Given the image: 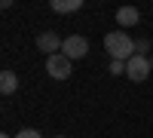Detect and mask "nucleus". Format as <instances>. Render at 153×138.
Returning a JSON list of instances; mask_svg holds the SVG:
<instances>
[{
  "mask_svg": "<svg viewBox=\"0 0 153 138\" xmlns=\"http://www.w3.org/2000/svg\"><path fill=\"white\" fill-rule=\"evenodd\" d=\"M104 49H107L110 61H129L135 55V40L126 31H110V34H104Z\"/></svg>",
  "mask_w": 153,
  "mask_h": 138,
  "instance_id": "1",
  "label": "nucleus"
},
{
  "mask_svg": "<svg viewBox=\"0 0 153 138\" xmlns=\"http://www.w3.org/2000/svg\"><path fill=\"white\" fill-rule=\"evenodd\" d=\"M61 55H68L71 61H80V58H86V55H89V40H86L83 34H71V37H65Z\"/></svg>",
  "mask_w": 153,
  "mask_h": 138,
  "instance_id": "2",
  "label": "nucleus"
},
{
  "mask_svg": "<svg viewBox=\"0 0 153 138\" xmlns=\"http://www.w3.org/2000/svg\"><path fill=\"white\" fill-rule=\"evenodd\" d=\"M150 58L147 55H132L129 61H126V77L129 80H135V83H144L147 77H150Z\"/></svg>",
  "mask_w": 153,
  "mask_h": 138,
  "instance_id": "3",
  "label": "nucleus"
},
{
  "mask_svg": "<svg viewBox=\"0 0 153 138\" xmlns=\"http://www.w3.org/2000/svg\"><path fill=\"white\" fill-rule=\"evenodd\" d=\"M46 74H49L52 80H68L71 74H74V71H71V58L61 55V52H58V55H49V58H46Z\"/></svg>",
  "mask_w": 153,
  "mask_h": 138,
  "instance_id": "4",
  "label": "nucleus"
},
{
  "mask_svg": "<svg viewBox=\"0 0 153 138\" xmlns=\"http://www.w3.org/2000/svg\"><path fill=\"white\" fill-rule=\"evenodd\" d=\"M61 46H65V40H61L55 31H43L40 37H37V49H40L46 58H49V55H58V52H61Z\"/></svg>",
  "mask_w": 153,
  "mask_h": 138,
  "instance_id": "5",
  "label": "nucleus"
},
{
  "mask_svg": "<svg viewBox=\"0 0 153 138\" xmlns=\"http://www.w3.org/2000/svg\"><path fill=\"white\" fill-rule=\"evenodd\" d=\"M141 22V9L138 6H120L117 9V25L120 28H135Z\"/></svg>",
  "mask_w": 153,
  "mask_h": 138,
  "instance_id": "6",
  "label": "nucleus"
},
{
  "mask_svg": "<svg viewBox=\"0 0 153 138\" xmlns=\"http://www.w3.org/2000/svg\"><path fill=\"white\" fill-rule=\"evenodd\" d=\"M16 89H19V74L16 71H3V74H0V92L12 95Z\"/></svg>",
  "mask_w": 153,
  "mask_h": 138,
  "instance_id": "7",
  "label": "nucleus"
},
{
  "mask_svg": "<svg viewBox=\"0 0 153 138\" xmlns=\"http://www.w3.org/2000/svg\"><path fill=\"white\" fill-rule=\"evenodd\" d=\"M52 9H55V12H61V16H68V12L83 9V0H52Z\"/></svg>",
  "mask_w": 153,
  "mask_h": 138,
  "instance_id": "8",
  "label": "nucleus"
},
{
  "mask_svg": "<svg viewBox=\"0 0 153 138\" xmlns=\"http://www.w3.org/2000/svg\"><path fill=\"white\" fill-rule=\"evenodd\" d=\"M150 52V40L141 37V40H135V55H147Z\"/></svg>",
  "mask_w": 153,
  "mask_h": 138,
  "instance_id": "9",
  "label": "nucleus"
},
{
  "mask_svg": "<svg viewBox=\"0 0 153 138\" xmlns=\"http://www.w3.org/2000/svg\"><path fill=\"white\" fill-rule=\"evenodd\" d=\"M107 71L113 74V77H120V74H126V61H110V65H107Z\"/></svg>",
  "mask_w": 153,
  "mask_h": 138,
  "instance_id": "10",
  "label": "nucleus"
},
{
  "mask_svg": "<svg viewBox=\"0 0 153 138\" xmlns=\"http://www.w3.org/2000/svg\"><path fill=\"white\" fill-rule=\"evenodd\" d=\"M16 138H43V135L37 132V129H22V132H19Z\"/></svg>",
  "mask_w": 153,
  "mask_h": 138,
  "instance_id": "11",
  "label": "nucleus"
},
{
  "mask_svg": "<svg viewBox=\"0 0 153 138\" xmlns=\"http://www.w3.org/2000/svg\"><path fill=\"white\" fill-rule=\"evenodd\" d=\"M0 138H12V135H6V132H3V135H0Z\"/></svg>",
  "mask_w": 153,
  "mask_h": 138,
  "instance_id": "12",
  "label": "nucleus"
},
{
  "mask_svg": "<svg viewBox=\"0 0 153 138\" xmlns=\"http://www.w3.org/2000/svg\"><path fill=\"white\" fill-rule=\"evenodd\" d=\"M150 68H153V55H150Z\"/></svg>",
  "mask_w": 153,
  "mask_h": 138,
  "instance_id": "13",
  "label": "nucleus"
},
{
  "mask_svg": "<svg viewBox=\"0 0 153 138\" xmlns=\"http://www.w3.org/2000/svg\"><path fill=\"white\" fill-rule=\"evenodd\" d=\"M58 138H65V135H58Z\"/></svg>",
  "mask_w": 153,
  "mask_h": 138,
  "instance_id": "14",
  "label": "nucleus"
}]
</instances>
